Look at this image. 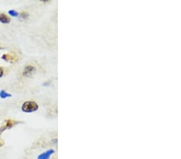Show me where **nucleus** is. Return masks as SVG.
I'll use <instances>...</instances> for the list:
<instances>
[{
    "label": "nucleus",
    "mask_w": 181,
    "mask_h": 159,
    "mask_svg": "<svg viewBox=\"0 0 181 159\" xmlns=\"http://www.w3.org/2000/svg\"><path fill=\"white\" fill-rule=\"evenodd\" d=\"M39 105L36 101H25L21 106V109L24 113H34L38 110Z\"/></svg>",
    "instance_id": "nucleus-1"
},
{
    "label": "nucleus",
    "mask_w": 181,
    "mask_h": 159,
    "mask_svg": "<svg viewBox=\"0 0 181 159\" xmlns=\"http://www.w3.org/2000/svg\"><path fill=\"white\" fill-rule=\"evenodd\" d=\"M17 123H18V121H14V120H11V119H9V120H6V121H5L3 124H2V125L1 126V128H0V134H2V133H3L5 130L10 129L11 128H12L13 126H15V125Z\"/></svg>",
    "instance_id": "nucleus-2"
},
{
    "label": "nucleus",
    "mask_w": 181,
    "mask_h": 159,
    "mask_svg": "<svg viewBox=\"0 0 181 159\" xmlns=\"http://www.w3.org/2000/svg\"><path fill=\"white\" fill-rule=\"evenodd\" d=\"M36 72V69L34 66H32V65H28V66H26L24 68V72H23V76H24V77H29L34 74Z\"/></svg>",
    "instance_id": "nucleus-3"
},
{
    "label": "nucleus",
    "mask_w": 181,
    "mask_h": 159,
    "mask_svg": "<svg viewBox=\"0 0 181 159\" xmlns=\"http://www.w3.org/2000/svg\"><path fill=\"white\" fill-rule=\"evenodd\" d=\"M55 153L54 149H48L47 151L42 153L41 154H40L37 157V159H49L51 157V155H52Z\"/></svg>",
    "instance_id": "nucleus-4"
},
{
    "label": "nucleus",
    "mask_w": 181,
    "mask_h": 159,
    "mask_svg": "<svg viewBox=\"0 0 181 159\" xmlns=\"http://www.w3.org/2000/svg\"><path fill=\"white\" fill-rule=\"evenodd\" d=\"M0 22L2 23L7 24V23H9L11 22L10 17L2 13V14H0Z\"/></svg>",
    "instance_id": "nucleus-5"
},
{
    "label": "nucleus",
    "mask_w": 181,
    "mask_h": 159,
    "mask_svg": "<svg viewBox=\"0 0 181 159\" xmlns=\"http://www.w3.org/2000/svg\"><path fill=\"white\" fill-rule=\"evenodd\" d=\"M11 97V93H8L7 92L4 90H0V97L2 99L7 98V97Z\"/></svg>",
    "instance_id": "nucleus-6"
},
{
    "label": "nucleus",
    "mask_w": 181,
    "mask_h": 159,
    "mask_svg": "<svg viewBox=\"0 0 181 159\" xmlns=\"http://www.w3.org/2000/svg\"><path fill=\"white\" fill-rule=\"evenodd\" d=\"M2 58L3 59L4 61L12 62V61H13V59H14V57H13V56H11V55H10V54H6V55L5 54L2 56Z\"/></svg>",
    "instance_id": "nucleus-7"
},
{
    "label": "nucleus",
    "mask_w": 181,
    "mask_h": 159,
    "mask_svg": "<svg viewBox=\"0 0 181 159\" xmlns=\"http://www.w3.org/2000/svg\"><path fill=\"white\" fill-rule=\"evenodd\" d=\"M8 14L11 15L12 17H18L19 16V13L15 10H10L8 11Z\"/></svg>",
    "instance_id": "nucleus-8"
},
{
    "label": "nucleus",
    "mask_w": 181,
    "mask_h": 159,
    "mask_svg": "<svg viewBox=\"0 0 181 159\" xmlns=\"http://www.w3.org/2000/svg\"><path fill=\"white\" fill-rule=\"evenodd\" d=\"M19 15H20V17H21V18H22V19H26V18H28V14L27 12L20 13Z\"/></svg>",
    "instance_id": "nucleus-9"
},
{
    "label": "nucleus",
    "mask_w": 181,
    "mask_h": 159,
    "mask_svg": "<svg viewBox=\"0 0 181 159\" xmlns=\"http://www.w3.org/2000/svg\"><path fill=\"white\" fill-rule=\"evenodd\" d=\"M3 74H4L3 69H2V68H1V67H0V78H1V77L3 76Z\"/></svg>",
    "instance_id": "nucleus-10"
},
{
    "label": "nucleus",
    "mask_w": 181,
    "mask_h": 159,
    "mask_svg": "<svg viewBox=\"0 0 181 159\" xmlns=\"http://www.w3.org/2000/svg\"><path fill=\"white\" fill-rule=\"evenodd\" d=\"M2 145H3V142H2V141L0 140V147H2Z\"/></svg>",
    "instance_id": "nucleus-11"
}]
</instances>
